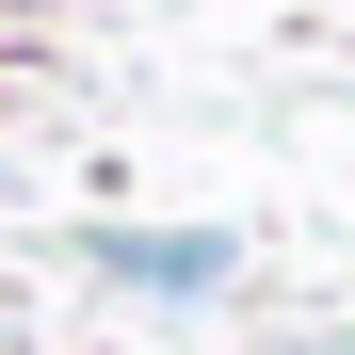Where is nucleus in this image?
<instances>
[{
	"label": "nucleus",
	"mask_w": 355,
	"mask_h": 355,
	"mask_svg": "<svg viewBox=\"0 0 355 355\" xmlns=\"http://www.w3.org/2000/svg\"><path fill=\"white\" fill-rule=\"evenodd\" d=\"M113 275H146V291H210L226 275V243H97Z\"/></svg>",
	"instance_id": "f257e3e1"
}]
</instances>
